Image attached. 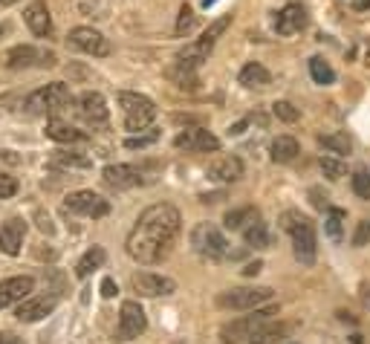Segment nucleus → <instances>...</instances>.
Here are the masks:
<instances>
[{"instance_id": "1a4fd4ad", "label": "nucleus", "mask_w": 370, "mask_h": 344, "mask_svg": "<svg viewBox=\"0 0 370 344\" xmlns=\"http://www.w3.org/2000/svg\"><path fill=\"white\" fill-rule=\"evenodd\" d=\"M76 110H79V116L84 125H90L93 131L99 128H107V119H110V110H107V101L101 93L96 90H87L76 99Z\"/></svg>"}, {"instance_id": "dca6fc26", "label": "nucleus", "mask_w": 370, "mask_h": 344, "mask_svg": "<svg viewBox=\"0 0 370 344\" xmlns=\"http://www.w3.org/2000/svg\"><path fill=\"white\" fill-rule=\"evenodd\" d=\"M101 179H104L107 188L125 191V188H133V185L142 182V171L133 168V165H122V162H119V165H107V168L101 171Z\"/></svg>"}, {"instance_id": "a878e982", "label": "nucleus", "mask_w": 370, "mask_h": 344, "mask_svg": "<svg viewBox=\"0 0 370 344\" xmlns=\"http://www.w3.org/2000/svg\"><path fill=\"white\" fill-rule=\"evenodd\" d=\"M286 333H289V324H269L267 321L249 335V344H275V341L286 338Z\"/></svg>"}, {"instance_id": "f03ea898", "label": "nucleus", "mask_w": 370, "mask_h": 344, "mask_svg": "<svg viewBox=\"0 0 370 344\" xmlns=\"http://www.w3.org/2000/svg\"><path fill=\"white\" fill-rule=\"evenodd\" d=\"M284 228L292 238V249L295 257L301 263H315L318 255V238H315V223L310 217H304L301 211H286L284 214Z\"/></svg>"}, {"instance_id": "473e14b6", "label": "nucleus", "mask_w": 370, "mask_h": 344, "mask_svg": "<svg viewBox=\"0 0 370 344\" xmlns=\"http://www.w3.org/2000/svg\"><path fill=\"white\" fill-rule=\"evenodd\" d=\"M318 165H321L324 177H327V179H332V182L344 177V162H342V160H336V157H321V162H318Z\"/></svg>"}, {"instance_id": "5701e85b", "label": "nucleus", "mask_w": 370, "mask_h": 344, "mask_svg": "<svg viewBox=\"0 0 370 344\" xmlns=\"http://www.w3.org/2000/svg\"><path fill=\"white\" fill-rule=\"evenodd\" d=\"M269 154H272V162L286 165V162H292L295 157L301 154V148H298V142H295L292 136H278L272 142V148H269Z\"/></svg>"}, {"instance_id": "37998d69", "label": "nucleus", "mask_w": 370, "mask_h": 344, "mask_svg": "<svg viewBox=\"0 0 370 344\" xmlns=\"http://www.w3.org/2000/svg\"><path fill=\"white\" fill-rule=\"evenodd\" d=\"M0 344H23V338H18L15 333H0Z\"/></svg>"}, {"instance_id": "c756f323", "label": "nucleus", "mask_w": 370, "mask_h": 344, "mask_svg": "<svg viewBox=\"0 0 370 344\" xmlns=\"http://www.w3.org/2000/svg\"><path fill=\"white\" fill-rule=\"evenodd\" d=\"M327 150H332V154H350V150H353V142H350V136L347 133H327V136H321L318 139Z\"/></svg>"}, {"instance_id": "f3484780", "label": "nucleus", "mask_w": 370, "mask_h": 344, "mask_svg": "<svg viewBox=\"0 0 370 344\" xmlns=\"http://www.w3.org/2000/svg\"><path fill=\"white\" fill-rule=\"evenodd\" d=\"M23 21H26V26L38 38H47L52 32V18H50L47 0H32V4L23 9Z\"/></svg>"}, {"instance_id": "f8f14e48", "label": "nucleus", "mask_w": 370, "mask_h": 344, "mask_svg": "<svg viewBox=\"0 0 370 344\" xmlns=\"http://www.w3.org/2000/svg\"><path fill=\"white\" fill-rule=\"evenodd\" d=\"M133 292H139L142 298H157V295H171L176 289L174 278L168 275H157V272H136L130 278Z\"/></svg>"}, {"instance_id": "ea45409f", "label": "nucleus", "mask_w": 370, "mask_h": 344, "mask_svg": "<svg viewBox=\"0 0 370 344\" xmlns=\"http://www.w3.org/2000/svg\"><path fill=\"white\" fill-rule=\"evenodd\" d=\"M116 292H119V287H116L113 278H104V281H101V295H104V298H113Z\"/></svg>"}, {"instance_id": "4be33fe9", "label": "nucleus", "mask_w": 370, "mask_h": 344, "mask_svg": "<svg viewBox=\"0 0 370 344\" xmlns=\"http://www.w3.org/2000/svg\"><path fill=\"white\" fill-rule=\"evenodd\" d=\"M47 136H50L52 142H61V145H72V142H84V139H87L82 131H76L72 125H67V122H61V119H50V122H47Z\"/></svg>"}, {"instance_id": "a211bd4d", "label": "nucleus", "mask_w": 370, "mask_h": 344, "mask_svg": "<svg viewBox=\"0 0 370 344\" xmlns=\"http://www.w3.org/2000/svg\"><path fill=\"white\" fill-rule=\"evenodd\" d=\"M32 289H35V278H29V275H18V278L0 281V310L9 307V304L23 301Z\"/></svg>"}, {"instance_id": "49530a36", "label": "nucleus", "mask_w": 370, "mask_h": 344, "mask_svg": "<svg viewBox=\"0 0 370 344\" xmlns=\"http://www.w3.org/2000/svg\"><path fill=\"white\" fill-rule=\"evenodd\" d=\"M18 0H0V6H15Z\"/></svg>"}, {"instance_id": "6ab92c4d", "label": "nucleus", "mask_w": 370, "mask_h": 344, "mask_svg": "<svg viewBox=\"0 0 370 344\" xmlns=\"http://www.w3.org/2000/svg\"><path fill=\"white\" fill-rule=\"evenodd\" d=\"M26 238V223L21 217H12L6 223H0V249L6 255H18Z\"/></svg>"}, {"instance_id": "4468645a", "label": "nucleus", "mask_w": 370, "mask_h": 344, "mask_svg": "<svg viewBox=\"0 0 370 344\" xmlns=\"http://www.w3.org/2000/svg\"><path fill=\"white\" fill-rule=\"evenodd\" d=\"M147 330V318L145 310L139 307V301H125L122 310H119V335L122 338H139Z\"/></svg>"}, {"instance_id": "c9c22d12", "label": "nucleus", "mask_w": 370, "mask_h": 344, "mask_svg": "<svg viewBox=\"0 0 370 344\" xmlns=\"http://www.w3.org/2000/svg\"><path fill=\"white\" fill-rule=\"evenodd\" d=\"M159 139V131H147V133H139V136H128L125 139V148H130V150H136V148H147V145H154Z\"/></svg>"}, {"instance_id": "a19ab883", "label": "nucleus", "mask_w": 370, "mask_h": 344, "mask_svg": "<svg viewBox=\"0 0 370 344\" xmlns=\"http://www.w3.org/2000/svg\"><path fill=\"white\" fill-rule=\"evenodd\" d=\"M310 197H313V206H315V209H324V206H327V194H321V188H310Z\"/></svg>"}, {"instance_id": "09e8293b", "label": "nucleus", "mask_w": 370, "mask_h": 344, "mask_svg": "<svg viewBox=\"0 0 370 344\" xmlns=\"http://www.w3.org/2000/svg\"><path fill=\"white\" fill-rule=\"evenodd\" d=\"M214 4H217V0H203V6H206V9H208V6H214Z\"/></svg>"}, {"instance_id": "9b49d317", "label": "nucleus", "mask_w": 370, "mask_h": 344, "mask_svg": "<svg viewBox=\"0 0 370 344\" xmlns=\"http://www.w3.org/2000/svg\"><path fill=\"white\" fill-rule=\"evenodd\" d=\"M174 145L179 150H189V154H214V150L220 148V139L206 128H185L174 139Z\"/></svg>"}, {"instance_id": "7ed1b4c3", "label": "nucleus", "mask_w": 370, "mask_h": 344, "mask_svg": "<svg viewBox=\"0 0 370 344\" xmlns=\"http://www.w3.org/2000/svg\"><path fill=\"white\" fill-rule=\"evenodd\" d=\"M119 107L125 113V128L128 131H147L151 122L157 119V104L142 93L122 90L119 93Z\"/></svg>"}, {"instance_id": "c85d7f7f", "label": "nucleus", "mask_w": 370, "mask_h": 344, "mask_svg": "<svg viewBox=\"0 0 370 344\" xmlns=\"http://www.w3.org/2000/svg\"><path fill=\"white\" fill-rule=\"evenodd\" d=\"M310 75H313V82H315V84H321V87H327V84L336 82V70H332V67H330L321 55L310 58Z\"/></svg>"}, {"instance_id": "58836bf2", "label": "nucleus", "mask_w": 370, "mask_h": 344, "mask_svg": "<svg viewBox=\"0 0 370 344\" xmlns=\"http://www.w3.org/2000/svg\"><path fill=\"white\" fill-rule=\"evenodd\" d=\"M246 217H252V209H237V211H229V214H226V228H240Z\"/></svg>"}, {"instance_id": "f257e3e1", "label": "nucleus", "mask_w": 370, "mask_h": 344, "mask_svg": "<svg viewBox=\"0 0 370 344\" xmlns=\"http://www.w3.org/2000/svg\"><path fill=\"white\" fill-rule=\"evenodd\" d=\"M179 228L182 217L171 203H157L145 209L128 238V255L145 266L165 260L174 249V240L179 238Z\"/></svg>"}, {"instance_id": "4c0bfd02", "label": "nucleus", "mask_w": 370, "mask_h": 344, "mask_svg": "<svg viewBox=\"0 0 370 344\" xmlns=\"http://www.w3.org/2000/svg\"><path fill=\"white\" fill-rule=\"evenodd\" d=\"M15 194H18V179L9 174H0V200L15 197Z\"/></svg>"}, {"instance_id": "393cba45", "label": "nucleus", "mask_w": 370, "mask_h": 344, "mask_svg": "<svg viewBox=\"0 0 370 344\" xmlns=\"http://www.w3.org/2000/svg\"><path fill=\"white\" fill-rule=\"evenodd\" d=\"M104 260H107V252H104L101 246H93V249H87V252L79 257V263H76V275H79V278H87L90 272L101 270V266H104Z\"/></svg>"}, {"instance_id": "a18cd8bd", "label": "nucleus", "mask_w": 370, "mask_h": 344, "mask_svg": "<svg viewBox=\"0 0 370 344\" xmlns=\"http://www.w3.org/2000/svg\"><path fill=\"white\" fill-rule=\"evenodd\" d=\"M356 6L359 9H370V0H356Z\"/></svg>"}, {"instance_id": "cd10ccee", "label": "nucleus", "mask_w": 370, "mask_h": 344, "mask_svg": "<svg viewBox=\"0 0 370 344\" xmlns=\"http://www.w3.org/2000/svg\"><path fill=\"white\" fill-rule=\"evenodd\" d=\"M324 232L332 243H342L344 240V211L342 209H330L327 220H324Z\"/></svg>"}, {"instance_id": "2eb2a0df", "label": "nucleus", "mask_w": 370, "mask_h": 344, "mask_svg": "<svg viewBox=\"0 0 370 344\" xmlns=\"http://www.w3.org/2000/svg\"><path fill=\"white\" fill-rule=\"evenodd\" d=\"M55 307H58V295H38V298L21 301V307H18L15 316H18V321H23V324H35V321L47 318Z\"/></svg>"}, {"instance_id": "aec40b11", "label": "nucleus", "mask_w": 370, "mask_h": 344, "mask_svg": "<svg viewBox=\"0 0 370 344\" xmlns=\"http://www.w3.org/2000/svg\"><path fill=\"white\" fill-rule=\"evenodd\" d=\"M304 26H307V12H304V6L289 4V6H284V9L278 12V21H275L278 35H295V32H301Z\"/></svg>"}, {"instance_id": "72a5a7b5", "label": "nucleus", "mask_w": 370, "mask_h": 344, "mask_svg": "<svg viewBox=\"0 0 370 344\" xmlns=\"http://www.w3.org/2000/svg\"><path fill=\"white\" fill-rule=\"evenodd\" d=\"M194 23H197V15H194V9L185 4L182 9H179V18H176V35L182 38V35H189L191 29H194Z\"/></svg>"}, {"instance_id": "6e6552de", "label": "nucleus", "mask_w": 370, "mask_h": 344, "mask_svg": "<svg viewBox=\"0 0 370 344\" xmlns=\"http://www.w3.org/2000/svg\"><path fill=\"white\" fill-rule=\"evenodd\" d=\"M64 209L72 211V214L99 220V217L110 214V200H104L101 194H96V191H72V194H67V200H64Z\"/></svg>"}, {"instance_id": "b1692460", "label": "nucleus", "mask_w": 370, "mask_h": 344, "mask_svg": "<svg viewBox=\"0 0 370 344\" xmlns=\"http://www.w3.org/2000/svg\"><path fill=\"white\" fill-rule=\"evenodd\" d=\"M269 82H272L269 70H267L264 64H257V61H252V64H246V67L240 70V84L249 87V90H254V87H267Z\"/></svg>"}, {"instance_id": "7c9ffc66", "label": "nucleus", "mask_w": 370, "mask_h": 344, "mask_svg": "<svg viewBox=\"0 0 370 344\" xmlns=\"http://www.w3.org/2000/svg\"><path fill=\"white\" fill-rule=\"evenodd\" d=\"M350 185H353V194L359 200H370V174L364 168H359L353 177H350Z\"/></svg>"}, {"instance_id": "423d86ee", "label": "nucleus", "mask_w": 370, "mask_h": 344, "mask_svg": "<svg viewBox=\"0 0 370 344\" xmlns=\"http://www.w3.org/2000/svg\"><path fill=\"white\" fill-rule=\"evenodd\" d=\"M191 246L197 255L208 257V260H220L229 255V240L223 238V232L214 223H197L191 232Z\"/></svg>"}, {"instance_id": "2f4dec72", "label": "nucleus", "mask_w": 370, "mask_h": 344, "mask_svg": "<svg viewBox=\"0 0 370 344\" xmlns=\"http://www.w3.org/2000/svg\"><path fill=\"white\" fill-rule=\"evenodd\" d=\"M272 113H275V119H281V122H298V116H301V113H298V107H295L292 101H275L272 104Z\"/></svg>"}, {"instance_id": "412c9836", "label": "nucleus", "mask_w": 370, "mask_h": 344, "mask_svg": "<svg viewBox=\"0 0 370 344\" xmlns=\"http://www.w3.org/2000/svg\"><path fill=\"white\" fill-rule=\"evenodd\" d=\"M208 177L214 182H237L243 177V162L240 157H220L217 162H211Z\"/></svg>"}, {"instance_id": "de8ad7c7", "label": "nucleus", "mask_w": 370, "mask_h": 344, "mask_svg": "<svg viewBox=\"0 0 370 344\" xmlns=\"http://www.w3.org/2000/svg\"><path fill=\"white\" fill-rule=\"evenodd\" d=\"M364 64L370 67V44H367V50H364Z\"/></svg>"}, {"instance_id": "8fccbe9b", "label": "nucleus", "mask_w": 370, "mask_h": 344, "mask_svg": "<svg viewBox=\"0 0 370 344\" xmlns=\"http://www.w3.org/2000/svg\"><path fill=\"white\" fill-rule=\"evenodd\" d=\"M4 32H6V26H4V23H0V35H4Z\"/></svg>"}, {"instance_id": "9d476101", "label": "nucleus", "mask_w": 370, "mask_h": 344, "mask_svg": "<svg viewBox=\"0 0 370 344\" xmlns=\"http://www.w3.org/2000/svg\"><path fill=\"white\" fill-rule=\"evenodd\" d=\"M69 47H76L79 52H87V55H93V58H104V55H110V41L99 32V29H93V26H76L69 32Z\"/></svg>"}, {"instance_id": "ddd939ff", "label": "nucleus", "mask_w": 370, "mask_h": 344, "mask_svg": "<svg viewBox=\"0 0 370 344\" xmlns=\"http://www.w3.org/2000/svg\"><path fill=\"white\" fill-rule=\"evenodd\" d=\"M52 67L55 64V55L52 52H41L29 44H21V47H12L6 52V67L9 70H26V67Z\"/></svg>"}, {"instance_id": "79ce46f5", "label": "nucleus", "mask_w": 370, "mask_h": 344, "mask_svg": "<svg viewBox=\"0 0 370 344\" xmlns=\"http://www.w3.org/2000/svg\"><path fill=\"white\" fill-rule=\"evenodd\" d=\"M261 270H264V263H261V260H254V263H249L246 270H243V275H246V278H252V275H257Z\"/></svg>"}, {"instance_id": "0eeeda50", "label": "nucleus", "mask_w": 370, "mask_h": 344, "mask_svg": "<svg viewBox=\"0 0 370 344\" xmlns=\"http://www.w3.org/2000/svg\"><path fill=\"white\" fill-rule=\"evenodd\" d=\"M267 301H272L269 287H237V289H229L223 295H217V304L223 310H254Z\"/></svg>"}, {"instance_id": "c03bdc74", "label": "nucleus", "mask_w": 370, "mask_h": 344, "mask_svg": "<svg viewBox=\"0 0 370 344\" xmlns=\"http://www.w3.org/2000/svg\"><path fill=\"white\" fill-rule=\"evenodd\" d=\"M246 125H249V122H237L235 128H229V133H235V136H240V133L246 131Z\"/></svg>"}, {"instance_id": "20e7f679", "label": "nucleus", "mask_w": 370, "mask_h": 344, "mask_svg": "<svg viewBox=\"0 0 370 344\" xmlns=\"http://www.w3.org/2000/svg\"><path fill=\"white\" fill-rule=\"evenodd\" d=\"M69 101H72L69 87L64 82H52L26 99V113H32V116H52V113L64 110Z\"/></svg>"}, {"instance_id": "39448f33", "label": "nucleus", "mask_w": 370, "mask_h": 344, "mask_svg": "<svg viewBox=\"0 0 370 344\" xmlns=\"http://www.w3.org/2000/svg\"><path fill=\"white\" fill-rule=\"evenodd\" d=\"M272 316H278V307H275V304H269V307H254L252 316H246V318H235V321L223 324V330H220V338H223L226 344L249 341V335H252L257 327H261V324H267Z\"/></svg>"}, {"instance_id": "bb28decb", "label": "nucleus", "mask_w": 370, "mask_h": 344, "mask_svg": "<svg viewBox=\"0 0 370 344\" xmlns=\"http://www.w3.org/2000/svg\"><path fill=\"white\" fill-rule=\"evenodd\" d=\"M243 238L249 246L254 249H267L269 246V232H267V223H261L257 217H252V223L243 228Z\"/></svg>"}, {"instance_id": "e433bc0d", "label": "nucleus", "mask_w": 370, "mask_h": 344, "mask_svg": "<svg viewBox=\"0 0 370 344\" xmlns=\"http://www.w3.org/2000/svg\"><path fill=\"white\" fill-rule=\"evenodd\" d=\"M367 243H370V220H359L356 235H353V246L361 249V246H367Z\"/></svg>"}, {"instance_id": "f704fd0d", "label": "nucleus", "mask_w": 370, "mask_h": 344, "mask_svg": "<svg viewBox=\"0 0 370 344\" xmlns=\"http://www.w3.org/2000/svg\"><path fill=\"white\" fill-rule=\"evenodd\" d=\"M52 165H61V168H90L93 162L87 157H79V154H55Z\"/></svg>"}]
</instances>
